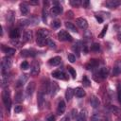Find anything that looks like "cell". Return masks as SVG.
<instances>
[{
    "label": "cell",
    "instance_id": "603a6c76",
    "mask_svg": "<svg viewBox=\"0 0 121 121\" xmlns=\"http://www.w3.org/2000/svg\"><path fill=\"white\" fill-rule=\"evenodd\" d=\"M32 38V32L31 31H26L23 35V42L24 43H26L28 41H30Z\"/></svg>",
    "mask_w": 121,
    "mask_h": 121
},
{
    "label": "cell",
    "instance_id": "4fadbf2b",
    "mask_svg": "<svg viewBox=\"0 0 121 121\" xmlns=\"http://www.w3.org/2000/svg\"><path fill=\"white\" fill-rule=\"evenodd\" d=\"M65 108H66L65 102H64L63 100L59 101V103H58V108H57V113H58V114H62V113L64 112V111H65Z\"/></svg>",
    "mask_w": 121,
    "mask_h": 121
},
{
    "label": "cell",
    "instance_id": "f1b7e54d",
    "mask_svg": "<svg viewBox=\"0 0 121 121\" xmlns=\"http://www.w3.org/2000/svg\"><path fill=\"white\" fill-rule=\"evenodd\" d=\"M8 82H9V76L8 75H2V78H1V85H2V87L7 86Z\"/></svg>",
    "mask_w": 121,
    "mask_h": 121
},
{
    "label": "cell",
    "instance_id": "ab89813d",
    "mask_svg": "<svg viewBox=\"0 0 121 121\" xmlns=\"http://www.w3.org/2000/svg\"><path fill=\"white\" fill-rule=\"evenodd\" d=\"M46 8L47 7L44 6V8L43 9V22H45L46 21V18H47V10H46Z\"/></svg>",
    "mask_w": 121,
    "mask_h": 121
},
{
    "label": "cell",
    "instance_id": "5b68a950",
    "mask_svg": "<svg viewBox=\"0 0 121 121\" xmlns=\"http://www.w3.org/2000/svg\"><path fill=\"white\" fill-rule=\"evenodd\" d=\"M37 104H38V107L40 110L43 109V105H44V98H43V93L42 91H40L38 93V95H37Z\"/></svg>",
    "mask_w": 121,
    "mask_h": 121
},
{
    "label": "cell",
    "instance_id": "f546056e",
    "mask_svg": "<svg viewBox=\"0 0 121 121\" xmlns=\"http://www.w3.org/2000/svg\"><path fill=\"white\" fill-rule=\"evenodd\" d=\"M14 99H15V102H17V103L22 102L23 101V93L21 91L17 92V94L15 95V98Z\"/></svg>",
    "mask_w": 121,
    "mask_h": 121
},
{
    "label": "cell",
    "instance_id": "484cf974",
    "mask_svg": "<svg viewBox=\"0 0 121 121\" xmlns=\"http://www.w3.org/2000/svg\"><path fill=\"white\" fill-rule=\"evenodd\" d=\"M98 75L100 76L101 78H106L107 76H108V69H107L106 67H102V68L99 70Z\"/></svg>",
    "mask_w": 121,
    "mask_h": 121
},
{
    "label": "cell",
    "instance_id": "db71d44e",
    "mask_svg": "<svg viewBox=\"0 0 121 121\" xmlns=\"http://www.w3.org/2000/svg\"><path fill=\"white\" fill-rule=\"evenodd\" d=\"M60 121H70V118L68 116H64V117H62L60 119Z\"/></svg>",
    "mask_w": 121,
    "mask_h": 121
},
{
    "label": "cell",
    "instance_id": "5bb4252c",
    "mask_svg": "<svg viewBox=\"0 0 121 121\" xmlns=\"http://www.w3.org/2000/svg\"><path fill=\"white\" fill-rule=\"evenodd\" d=\"M40 73V66L37 62H34L30 69V75L31 76H37Z\"/></svg>",
    "mask_w": 121,
    "mask_h": 121
},
{
    "label": "cell",
    "instance_id": "3957f363",
    "mask_svg": "<svg viewBox=\"0 0 121 121\" xmlns=\"http://www.w3.org/2000/svg\"><path fill=\"white\" fill-rule=\"evenodd\" d=\"M2 100L3 103L6 107V109L8 110V112H9L10 110V105H11V100H10V93L8 89H5L2 93Z\"/></svg>",
    "mask_w": 121,
    "mask_h": 121
},
{
    "label": "cell",
    "instance_id": "cb8c5ba5",
    "mask_svg": "<svg viewBox=\"0 0 121 121\" xmlns=\"http://www.w3.org/2000/svg\"><path fill=\"white\" fill-rule=\"evenodd\" d=\"M21 56H23V57L35 56V51L34 50H22L21 51Z\"/></svg>",
    "mask_w": 121,
    "mask_h": 121
},
{
    "label": "cell",
    "instance_id": "30bf717a",
    "mask_svg": "<svg viewBox=\"0 0 121 121\" xmlns=\"http://www.w3.org/2000/svg\"><path fill=\"white\" fill-rule=\"evenodd\" d=\"M62 12V8L60 6H53L50 9V14L52 16H57Z\"/></svg>",
    "mask_w": 121,
    "mask_h": 121
},
{
    "label": "cell",
    "instance_id": "60d3db41",
    "mask_svg": "<svg viewBox=\"0 0 121 121\" xmlns=\"http://www.w3.org/2000/svg\"><path fill=\"white\" fill-rule=\"evenodd\" d=\"M51 26H52V27H54V28H58V27H60V21H58V20L53 21Z\"/></svg>",
    "mask_w": 121,
    "mask_h": 121
},
{
    "label": "cell",
    "instance_id": "d6986e66",
    "mask_svg": "<svg viewBox=\"0 0 121 121\" xmlns=\"http://www.w3.org/2000/svg\"><path fill=\"white\" fill-rule=\"evenodd\" d=\"M74 95L76 96H78V97H83L85 95V92H84V90L82 88L78 87V88H76L74 90Z\"/></svg>",
    "mask_w": 121,
    "mask_h": 121
},
{
    "label": "cell",
    "instance_id": "74e56055",
    "mask_svg": "<svg viewBox=\"0 0 121 121\" xmlns=\"http://www.w3.org/2000/svg\"><path fill=\"white\" fill-rule=\"evenodd\" d=\"M70 4H71L73 7H78V6L81 4V1H80V0H71V1H70Z\"/></svg>",
    "mask_w": 121,
    "mask_h": 121
},
{
    "label": "cell",
    "instance_id": "8992f818",
    "mask_svg": "<svg viewBox=\"0 0 121 121\" xmlns=\"http://www.w3.org/2000/svg\"><path fill=\"white\" fill-rule=\"evenodd\" d=\"M76 23H77V25H78L80 28H82V29H85V28L88 27V23H87L86 19H84V18H82V17L77 18V19H76Z\"/></svg>",
    "mask_w": 121,
    "mask_h": 121
},
{
    "label": "cell",
    "instance_id": "7c38bea8",
    "mask_svg": "<svg viewBox=\"0 0 121 121\" xmlns=\"http://www.w3.org/2000/svg\"><path fill=\"white\" fill-rule=\"evenodd\" d=\"M34 90H35V82H33V81H30V82L27 84V86H26V95H27V96L31 95L33 94Z\"/></svg>",
    "mask_w": 121,
    "mask_h": 121
},
{
    "label": "cell",
    "instance_id": "ba28073f",
    "mask_svg": "<svg viewBox=\"0 0 121 121\" xmlns=\"http://www.w3.org/2000/svg\"><path fill=\"white\" fill-rule=\"evenodd\" d=\"M52 76H53L54 78H58V79H64V80H66V79L68 78L67 76H66L62 71H60V70L52 72Z\"/></svg>",
    "mask_w": 121,
    "mask_h": 121
},
{
    "label": "cell",
    "instance_id": "d590c367",
    "mask_svg": "<svg viewBox=\"0 0 121 121\" xmlns=\"http://www.w3.org/2000/svg\"><path fill=\"white\" fill-rule=\"evenodd\" d=\"M82 83H83V85L86 86V87H89V86L91 85V82H90L89 78H88L86 76H84V77L82 78Z\"/></svg>",
    "mask_w": 121,
    "mask_h": 121
},
{
    "label": "cell",
    "instance_id": "bcb514c9",
    "mask_svg": "<svg viewBox=\"0 0 121 121\" xmlns=\"http://www.w3.org/2000/svg\"><path fill=\"white\" fill-rule=\"evenodd\" d=\"M22 110H23V108H22V106H20V105H17V106L14 107V112H15V113H19V112H21Z\"/></svg>",
    "mask_w": 121,
    "mask_h": 121
},
{
    "label": "cell",
    "instance_id": "9c48e42d",
    "mask_svg": "<svg viewBox=\"0 0 121 121\" xmlns=\"http://www.w3.org/2000/svg\"><path fill=\"white\" fill-rule=\"evenodd\" d=\"M106 7L110 8V9H114L116 7H118L119 5H121V1L120 0H109L105 3Z\"/></svg>",
    "mask_w": 121,
    "mask_h": 121
},
{
    "label": "cell",
    "instance_id": "2e32d148",
    "mask_svg": "<svg viewBox=\"0 0 121 121\" xmlns=\"http://www.w3.org/2000/svg\"><path fill=\"white\" fill-rule=\"evenodd\" d=\"M58 91H59V85H58V83L55 82V81L51 82L50 83V94H51V95H55L58 93Z\"/></svg>",
    "mask_w": 121,
    "mask_h": 121
},
{
    "label": "cell",
    "instance_id": "f6af8a7d",
    "mask_svg": "<svg viewBox=\"0 0 121 121\" xmlns=\"http://www.w3.org/2000/svg\"><path fill=\"white\" fill-rule=\"evenodd\" d=\"M67 58H68V60L70 61V62H75V60H76V57H75V55H73V54H68V56H67Z\"/></svg>",
    "mask_w": 121,
    "mask_h": 121
},
{
    "label": "cell",
    "instance_id": "6da1fadb",
    "mask_svg": "<svg viewBox=\"0 0 121 121\" xmlns=\"http://www.w3.org/2000/svg\"><path fill=\"white\" fill-rule=\"evenodd\" d=\"M49 35V31L45 28H41L38 33H37V43L40 46H43L46 41H47V37Z\"/></svg>",
    "mask_w": 121,
    "mask_h": 121
},
{
    "label": "cell",
    "instance_id": "ffe728a7",
    "mask_svg": "<svg viewBox=\"0 0 121 121\" xmlns=\"http://www.w3.org/2000/svg\"><path fill=\"white\" fill-rule=\"evenodd\" d=\"M27 75H22L21 77H20V78L18 79V81H17V84H16V86L17 87H20V86H23L24 84H25V82L27 80Z\"/></svg>",
    "mask_w": 121,
    "mask_h": 121
},
{
    "label": "cell",
    "instance_id": "52a82bcc",
    "mask_svg": "<svg viewBox=\"0 0 121 121\" xmlns=\"http://www.w3.org/2000/svg\"><path fill=\"white\" fill-rule=\"evenodd\" d=\"M98 64H99V61H98V60H95V59H92V60H90V61L85 65V68L87 69V70H90V69H94V68H95V67H97L98 66Z\"/></svg>",
    "mask_w": 121,
    "mask_h": 121
},
{
    "label": "cell",
    "instance_id": "7dc6e473",
    "mask_svg": "<svg viewBox=\"0 0 121 121\" xmlns=\"http://www.w3.org/2000/svg\"><path fill=\"white\" fill-rule=\"evenodd\" d=\"M92 120H93V121H100V120H101V118H100V115H99L98 113H96V114H94V115L92 116Z\"/></svg>",
    "mask_w": 121,
    "mask_h": 121
},
{
    "label": "cell",
    "instance_id": "9a60e30c",
    "mask_svg": "<svg viewBox=\"0 0 121 121\" xmlns=\"http://www.w3.org/2000/svg\"><path fill=\"white\" fill-rule=\"evenodd\" d=\"M90 104H91V106H92L93 108H97V107L100 105V101H99V99H98L97 96L93 95V96H91V98H90Z\"/></svg>",
    "mask_w": 121,
    "mask_h": 121
},
{
    "label": "cell",
    "instance_id": "d4e9b609",
    "mask_svg": "<svg viewBox=\"0 0 121 121\" xmlns=\"http://www.w3.org/2000/svg\"><path fill=\"white\" fill-rule=\"evenodd\" d=\"M85 120H86V112L85 111H81L78 114V116L76 118V121H85Z\"/></svg>",
    "mask_w": 121,
    "mask_h": 121
},
{
    "label": "cell",
    "instance_id": "9f6ffc18",
    "mask_svg": "<svg viewBox=\"0 0 121 121\" xmlns=\"http://www.w3.org/2000/svg\"><path fill=\"white\" fill-rule=\"evenodd\" d=\"M117 39H118V41L121 43V34H118V35H117Z\"/></svg>",
    "mask_w": 121,
    "mask_h": 121
},
{
    "label": "cell",
    "instance_id": "1f68e13d",
    "mask_svg": "<svg viewBox=\"0 0 121 121\" xmlns=\"http://www.w3.org/2000/svg\"><path fill=\"white\" fill-rule=\"evenodd\" d=\"M19 25L21 26H29L30 25V20L28 19H23V20H20L19 21Z\"/></svg>",
    "mask_w": 121,
    "mask_h": 121
},
{
    "label": "cell",
    "instance_id": "8d00e7d4",
    "mask_svg": "<svg viewBox=\"0 0 121 121\" xmlns=\"http://www.w3.org/2000/svg\"><path fill=\"white\" fill-rule=\"evenodd\" d=\"M117 98H118V101L121 105V85L120 84L117 85Z\"/></svg>",
    "mask_w": 121,
    "mask_h": 121
},
{
    "label": "cell",
    "instance_id": "b9f144b4",
    "mask_svg": "<svg viewBox=\"0 0 121 121\" xmlns=\"http://www.w3.org/2000/svg\"><path fill=\"white\" fill-rule=\"evenodd\" d=\"M21 68H22L23 70H26V69H28V68H29V64H28V62H27V61H23V62L21 63Z\"/></svg>",
    "mask_w": 121,
    "mask_h": 121
},
{
    "label": "cell",
    "instance_id": "44dd1931",
    "mask_svg": "<svg viewBox=\"0 0 121 121\" xmlns=\"http://www.w3.org/2000/svg\"><path fill=\"white\" fill-rule=\"evenodd\" d=\"M65 26L68 30H70L72 32H76V33L78 32V29L76 28V26L74 24H72L71 22H65Z\"/></svg>",
    "mask_w": 121,
    "mask_h": 121
},
{
    "label": "cell",
    "instance_id": "f907efd6",
    "mask_svg": "<svg viewBox=\"0 0 121 121\" xmlns=\"http://www.w3.org/2000/svg\"><path fill=\"white\" fill-rule=\"evenodd\" d=\"M77 116H78L77 110H73V111H72V117H73L74 119H76V118H77Z\"/></svg>",
    "mask_w": 121,
    "mask_h": 121
},
{
    "label": "cell",
    "instance_id": "277c9868",
    "mask_svg": "<svg viewBox=\"0 0 121 121\" xmlns=\"http://www.w3.org/2000/svg\"><path fill=\"white\" fill-rule=\"evenodd\" d=\"M58 38L60 41H72V36L65 30H60L58 33Z\"/></svg>",
    "mask_w": 121,
    "mask_h": 121
},
{
    "label": "cell",
    "instance_id": "816d5d0a",
    "mask_svg": "<svg viewBox=\"0 0 121 121\" xmlns=\"http://www.w3.org/2000/svg\"><path fill=\"white\" fill-rule=\"evenodd\" d=\"M81 4H82V6H83V7L87 8V7L89 6V1H83V2H81Z\"/></svg>",
    "mask_w": 121,
    "mask_h": 121
},
{
    "label": "cell",
    "instance_id": "8fae6325",
    "mask_svg": "<svg viewBox=\"0 0 121 121\" xmlns=\"http://www.w3.org/2000/svg\"><path fill=\"white\" fill-rule=\"evenodd\" d=\"M121 73V60H117L112 68V76H118Z\"/></svg>",
    "mask_w": 121,
    "mask_h": 121
},
{
    "label": "cell",
    "instance_id": "681fc988",
    "mask_svg": "<svg viewBox=\"0 0 121 121\" xmlns=\"http://www.w3.org/2000/svg\"><path fill=\"white\" fill-rule=\"evenodd\" d=\"M46 121H55V116L53 114H50L46 117Z\"/></svg>",
    "mask_w": 121,
    "mask_h": 121
},
{
    "label": "cell",
    "instance_id": "11a10c76",
    "mask_svg": "<svg viewBox=\"0 0 121 121\" xmlns=\"http://www.w3.org/2000/svg\"><path fill=\"white\" fill-rule=\"evenodd\" d=\"M29 4L30 5H38L39 4V1H30Z\"/></svg>",
    "mask_w": 121,
    "mask_h": 121
},
{
    "label": "cell",
    "instance_id": "ee69618b",
    "mask_svg": "<svg viewBox=\"0 0 121 121\" xmlns=\"http://www.w3.org/2000/svg\"><path fill=\"white\" fill-rule=\"evenodd\" d=\"M107 29H108V26L106 25L104 27H103V29H102V31H101V33L99 34V38H103L104 37V35L106 34V32H107Z\"/></svg>",
    "mask_w": 121,
    "mask_h": 121
},
{
    "label": "cell",
    "instance_id": "83f0119b",
    "mask_svg": "<svg viewBox=\"0 0 121 121\" xmlns=\"http://www.w3.org/2000/svg\"><path fill=\"white\" fill-rule=\"evenodd\" d=\"M80 48H81V45H80V43L79 42H78L73 47H72V49H73V51L74 52H76L77 53V55L78 56H79V53H80Z\"/></svg>",
    "mask_w": 121,
    "mask_h": 121
},
{
    "label": "cell",
    "instance_id": "e575fe53",
    "mask_svg": "<svg viewBox=\"0 0 121 121\" xmlns=\"http://www.w3.org/2000/svg\"><path fill=\"white\" fill-rule=\"evenodd\" d=\"M90 49H91V51H95V52H97V51L100 49V45H99L98 43H93V44L91 45Z\"/></svg>",
    "mask_w": 121,
    "mask_h": 121
},
{
    "label": "cell",
    "instance_id": "4316f807",
    "mask_svg": "<svg viewBox=\"0 0 121 121\" xmlns=\"http://www.w3.org/2000/svg\"><path fill=\"white\" fill-rule=\"evenodd\" d=\"M3 50L4 52L8 55V56H12L15 54V49L14 48H10V47H5L3 46Z\"/></svg>",
    "mask_w": 121,
    "mask_h": 121
},
{
    "label": "cell",
    "instance_id": "d6a6232c",
    "mask_svg": "<svg viewBox=\"0 0 121 121\" xmlns=\"http://www.w3.org/2000/svg\"><path fill=\"white\" fill-rule=\"evenodd\" d=\"M109 110L111 111V112H112V113H114V114H119L120 113V110L118 109V108H116L115 106H110L109 107Z\"/></svg>",
    "mask_w": 121,
    "mask_h": 121
},
{
    "label": "cell",
    "instance_id": "7402d4cb",
    "mask_svg": "<svg viewBox=\"0 0 121 121\" xmlns=\"http://www.w3.org/2000/svg\"><path fill=\"white\" fill-rule=\"evenodd\" d=\"M73 95H74V90L71 89V88H68L66 90V92H65V98H66V100L67 101H70L72 99Z\"/></svg>",
    "mask_w": 121,
    "mask_h": 121
},
{
    "label": "cell",
    "instance_id": "e0dca14e",
    "mask_svg": "<svg viewBox=\"0 0 121 121\" xmlns=\"http://www.w3.org/2000/svg\"><path fill=\"white\" fill-rule=\"evenodd\" d=\"M10 38L11 39H19L20 36H21V31L19 28H13L11 31H10V34H9Z\"/></svg>",
    "mask_w": 121,
    "mask_h": 121
},
{
    "label": "cell",
    "instance_id": "f5cc1de1",
    "mask_svg": "<svg viewBox=\"0 0 121 121\" xmlns=\"http://www.w3.org/2000/svg\"><path fill=\"white\" fill-rule=\"evenodd\" d=\"M95 19H96L97 22H99V23H102V22H103V19H102L100 16H97V15H96V16H95Z\"/></svg>",
    "mask_w": 121,
    "mask_h": 121
},
{
    "label": "cell",
    "instance_id": "c3c4849f",
    "mask_svg": "<svg viewBox=\"0 0 121 121\" xmlns=\"http://www.w3.org/2000/svg\"><path fill=\"white\" fill-rule=\"evenodd\" d=\"M11 43H12V44H15V45H17V46H19V44H20L18 39H11Z\"/></svg>",
    "mask_w": 121,
    "mask_h": 121
},
{
    "label": "cell",
    "instance_id": "4dcf8cb0",
    "mask_svg": "<svg viewBox=\"0 0 121 121\" xmlns=\"http://www.w3.org/2000/svg\"><path fill=\"white\" fill-rule=\"evenodd\" d=\"M20 10L23 14H26L28 12V7L25 3H22V4H20Z\"/></svg>",
    "mask_w": 121,
    "mask_h": 121
},
{
    "label": "cell",
    "instance_id": "7a4b0ae2",
    "mask_svg": "<svg viewBox=\"0 0 121 121\" xmlns=\"http://www.w3.org/2000/svg\"><path fill=\"white\" fill-rule=\"evenodd\" d=\"M11 66V60L9 57H4L1 61V71L2 75H8L9 68Z\"/></svg>",
    "mask_w": 121,
    "mask_h": 121
},
{
    "label": "cell",
    "instance_id": "ac0fdd59",
    "mask_svg": "<svg viewBox=\"0 0 121 121\" xmlns=\"http://www.w3.org/2000/svg\"><path fill=\"white\" fill-rule=\"evenodd\" d=\"M60 60H61L60 57L56 56V57L50 59V60H48V63H49L50 65H52V66H57V65H59V64L60 63Z\"/></svg>",
    "mask_w": 121,
    "mask_h": 121
},
{
    "label": "cell",
    "instance_id": "7bdbcfd3",
    "mask_svg": "<svg viewBox=\"0 0 121 121\" xmlns=\"http://www.w3.org/2000/svg\"><path fill=\"white\" fill-rule=\"evenodd\" d=\"M7 19H8V21L12 22V20H13V11H9V12H8V14H7Z\"/></svg>",
    "mask_w": 121,
    "mask_h": 121
},
{
    "label": "cell",
    "instance_id": "f35d334b",
    "mask_svg": "<svg viewBox=\"0 0 121 121\" xmlns=\"http://www.w3.org/2000/svg\"><path fill=\"white\" fill-rule=\"evenodd\" d=\"M46 44H47L50 48H55V47H56L55 43H54L52 40H50V39H47V41H46Z\"/></svg>",
    "mask_w": 121,
    "mask_h": 121
},
{
    "label": "cell",
    "instance_id": "836d02e7",
    "mask_svg": "<svg viewBox=\"0 0 121 121\" xmlns=\"http://www.w3.org/2000/svg\"><path fill=\"white\" fill-rule=\"evenodd\" d=\"M67 70H68V71H69V73L71 74L72 78H76V77H77V73H76V70H75L73 67H71V66H67Z\"/></svg>",
    "mask_w": 121,
    "mask_h": 121
}]
</instances>
